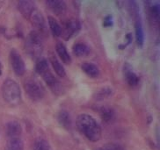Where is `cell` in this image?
<instances>
[{
  "mask_svg": "<svg viewBox=\"0 0 160 150\" xmlns=\"http://www.w3.org/2000/svg\"><path fill=\"white\" fill-rule=\"evenodd\" d=\"M76 125L78 129L84 135L92 142H96L101 138V127L95 120V119L89 114H80L77 118Z\"/></svg>",
  "mask_w": 160,
  "mask_h": 150,
  "instance_id": "6da1fadb",
  "label": "cell"
},
{
  "mask_svg": "<svg viewBox=\"0 0 160 150\" xmlns=\"http://www.w3.org/2000/svg\"><path fill=\"white\" fill-rule=\"evenodd\" d=\"M2 97L6 103L16 106L21 102V90L18 83L12 79H6L4 81L2 88Z\"/></svg>",
  "mask_w": 160,
  "mask_h": 150,
  "instance_id": "7a4b0ae2",
  "label": "cell"
},
{
  "mask_svg": "<svg viewBox=\"0 0 160 150\" xmlns=\"http://www.w3.org/2000/svg\"><path fill=\"white\" fill-rule=\"evenodd\" d=\"M25 49L33 58H40L43 51L42 35L37 31H32L25 42Z\"/></svg>",
  "mask_w": 160,
  "mask_h": 150,
  "instance_id": "3957f363",
  "label": "cell"
},
{
  "mask_svg": "<svg viewBox=\"0 0 160 150\" xmlns=\"http://www.w3.org/2000/svg\"><path fill=\"white\" fill-rule=\"evenodd\" d=\"M24 88L27 95L32 101H40L45 95V90L42 85L35 78H28L25 81Z\"/></svg>",
  "mask_w": 160,
  "mask_h": 150,
  "instance_id": "277c9868",
  "label": "cell"
},
{
  "mask_svg": "<svg viewBox=\"0 0 160 150\" xmlns=\"http://www.w3.org/2000/svg\"><path fill=\"white\" fill-rule=\"evenodd\" d=\"M10 63L12 68V70L17 75H23L26 71V65L23 58L15 49L11 50L10 53Z\"/></svg>",
  "mask_w": 160,
  "mask_h": 150,
  "instance_id": "5b68a950",
  "label": "cell"
},
{
  "mask_svg": "<svg viewBox=\"0 0 160 150\" xmlns=\"http://www.w3.org/2000/svg\"><path fill=\"white\" fill-rule=\"evenodd\" d=\"M42 76L44 82L47 84L53 93H55L56 95H62L64 93V88L62 87L61 83L57 80L55 75L52 74L51 71L49 70L47 72H45L43 75H42Z\"/></svg>",
  "mask_w": 160,
  "mask_h": 150,
  "instance_id": "8992f818",
  "label": "cell"
},
{
  "mask_svg": "<svg viewBox=\"0 0 160 150\" xmlns=\"http://www.w3.org/2000/svg\"><path fill=\"white\" fill-rule=\"evenodd\" d=\"M81 26L78 20L77 19H70L66 21L63 26V28H62L61 36L64 40L71 39L73 35H75L79 32Z\"/></svg>",
  "mask_w": 160,
  "mask_h": 150,
  "instance_id": "52a82bcc",
  "label": "cell"
},
{
  "mask_svg": "<svg viewBox=\"0 0 160 150\" xmlns=\"http://www.w3.org/2000/svg\"><path fill=\"white\" fill-rule=\"evenodd\" d=\"M35 3L30 0H21L18 3V9L19 12L26 19H29L33 12L35 10L34 8Z\"/></svg>",
  "mask_w": 160,
  "mask_h": 150,
  "instance_id": "ba28073f",
  "label": "cell"
},
{
  "mask_svg": "<svg viewBox=\"0 0 160 150\" xmlns=\"http://www.w3.org/2000/svg\"><path fill=\"white\" fill-rule=\"evenodd\" d=\"M29 19L31 20L32 24H33V26H34L39 31L42 32V31H45V30H46V28H47L46 20L44 19L42 13L40 11H38V10L36 9L34 10Z\"/></svg>",
  "mask_w": 160,
  "mask_h": 150,
  "instance_id": "9c48e42d",
  "label": "cell"
},
{
  "mask_svg": "<svg viewBox=\"0 0 160 150\" xmlns=\"http://www.w3.org/2000/svg\"><path fill=\"white\" fill-rule=\"evenodd\" d=\"M123 75L128 85L132 87L137 86L139 83V78L136 73H134L133 68L129 63H125L123 66Z\"/></svg>",
  "mask_w": 160,
  "mask_h": 150,
  "instance_id": "30bf717a",
  "label": "cell"
},
{
  "mask_svg": "<svg viewBox=\"0 0 160 150\" xmlns=\"http://www.w3.org/2000/svg\"><path fill=\"white\" fill-rule=\"evenodd\" d=\"M5 132L9 138H18L22 133V127L19 121L12 120L6 124Z\"/></svg>",
  "mask_w": 160,
  "mask_h": 150,
  "instance_id": "8fae6325",
  "label": "cell"
},
{
  "mask_svg": "<svg viewBox=\"0 0 160 150\" xmlns=\"http://www.w3.org/2000/svg\"><path fill=\"white\" fill-rule=\"evenodd\" d=\"M48 6L50 8L52 12L57 16L64 14L66 12V4L62 0H48L46 2Z\"/></svg>",
  "mask_w": 160,
  "mask_h": 150,
  "instance_id": "7c38bea8",
  "label": "cell"
},
{
  "mask_svg": "<svg viewBox=\"0 0 160 150\" xmlns=\"http://www.w3.org/2000/svg\"><path fill=\"white\" fill-rule=\"evenodd\" d=\"M57 121L66 130H71L72 127V120H71V115L66 111H60L58 113Z\"/></svg>",
  "mask_w": 160,
  "mask_h": 150,
  "instance_id": "4fadbf2b",
  "label": "cell"
},
{
  "mask_svg": "<svg viewBox=\"0 0 160 150\" xmlns=\"http://www.w3.org/2000/svg\"><path fill=\"white\" fill-rule=\"evenodd\" d=\"M56 50H57L58 56L60 57L62 61L65 64H70L71 62V57L70 54L68 53L66 47L63 45V43L57 42L56 46Z\"/></svg>",
  "mask_w": 160,
  "mask_h": 150,
  "instance_id": "5bb4252c",
  "label": "cell"
},
{
  "mask_svg": "<svg viewBox=\"0 0 160 150\" xmlns=\"http://www.w3.org/2000/svg\"><path fill=\"white\" fill-rule=\"evenodd\" d=\"M135 32H136V40H137V45L140 47H142L144 43V33L141 19L137 18L135 23Z\"/></svg>",
  "mask_w": 160,
  "mask_h": 150,
  "instance_id": "9a60e30c",
  "label": "cell"
},
{
  "mask_svg": "<svg viewBox=\"0 0 160 150\" xmlns=\"http://www.w3.org/2000/svg\"><path fill=\"white\" fill-rule=\"evenodd\" d=\"M82 70L90 77H98L99 75V70L98 66L92 62H85L81 65Z\"/></svg>",
  "mask_w": 160,
  "mask_h": 150,
  "instance_id": "2e32d148",
  "label": "cell"
},
{
  "mask_svg": "<svg viewBox=\"0 0 160 150\" xmlns=\"http://www.w3.org/2000/svg\"><path fill=\"white\" fill-rule=\"evenodd\" d=\"M99 115L102 120L106 123H109L113 120L115 117V113L112 108L108 107V106H102L99 109Z\"/></svg>",
  "mask_w": 160,
  "mask_h": 150,
  "instance_id": "e0dca14e",
  "label": "cell"
},
{
  "mask_svg": "<svg viewBox=\"0 0 160 150\" xmlns=\"http://www.w3.org/2000/svg\"><path fill=\"white\" fill-rule=\"evenodd\" d=\"M5 150H24L23 141L18 138H10L5 146Z\"/></svg>",
  "mask_w": 160,
  "mask_h": 150,
  "instance_id": "ac0fdd59",
  "label": "cell"
},
{
  "mask_svg": "<svg viewBox=\"0 0 160 150\" xmlns=\"http://www.w3.org/2000/svg\"><path fill=\"white\" fill-rule=\"evenodd\" d=\"M49 61H50L54 70H55V72L57 73V75H59V76H61V77H64L66 75L65 70H64L63 66L61 64V62L58 61V59H57V57L55 56H51L49 57Z\"/></svg>",
  "mask_w": 160,
  "mask_h": 150,
  "instance_id": "d6986e66",
  "label": "cell"
},
{
  "mask_svg": "<svg viewBox=\"0 0 160 150\" xmlns=\"http://www.w3.org/2000/svg\"><path fill=\"white\" fill-rule=\"evenodd\" d=\"M72 51H73V54L75 55L76 56L83 57L85 56H87L89 54L90 50L88 46L85 45V43L78 42L73 46Z\"/></svg>",
  "mask_w": 160,
  "mask_h": 150,
  "instance_id": "ffe728a7",
  "label": "cell"
},
{
  "mask_svg": "<svg viewBox=\"0 0 160 150\" xmlns=\"http://www.w3.org/2000/svg\"><path fill=\"white\" fill-rule=\"evenodd\" d=\"M48 26H49V28L51 30L52 33L57 37L61 36L62 27L60 26V24L57 22V19H55L53 17L49 16L48 18Z\"/></svg>",
  "mask_w": 160,
  "mask_h": 150,
  "instance_id": "44dd1931",
  "label": "cell"
},
{
  "mask_svg": "<svg viewBox=\"0 0 160 150\" xmlns=\"http://www.w3.org/2000/svg\"><path fill=\"white\" fill-rule=\"evenodd\" d=\"M48 70H49V68H48V63L47 60L45 58H42V57L38 58L37 61L35 63V71H36V73L42 75L45 72H47Z\"/></svg>",
  "mask_w": 160,
  "mask_h": 150,
  "instance_id": "7402d4cb",
  "label": "cell"
},
{
  "mask_svg": "<svg viewBox=\"0 0 160 150\" xmlns=\"http://www.w3.org/2000/svg\"><path fill=\"white\" fill-rule=\"evenodd\" d=\"M113 94V89L110 87H104L99 89L94 95V99L96 100H103L111 97Z\"/></svg>",
  "mask_w": 160,
  "mask_h": 150,
  "instance_id": "603a6c76",
  "label": "cell"
},
{
  "mask_svg": "<svg viewBox=\"0 0 160 150\" xmlns=\"http://www.w3.org/2000/svg\"><path fill=\"white\" fill-rule=\"evenodd\" d=\"M150 18L151 20H153V24H156L157 26L158 25L159 21V6L158 5H151L149 9Z\"/></svg>",
  "mask_w": 160,
  "mask_h": 150,
  "instance_id": "cb8c5ba5",
  "label": "cell"
},
{
  "mask_svg": "<svg viewBox=\"0 0 160 150\" xmlns=\"http://www.w3.org/2000/svg\"><path fill=\"white\" fill-rule=\"evenodd\" d=\"M33 150H50V146L46 140L40 138L34 142Z\"/></svg>",
  "mask_w": 160,
  "mask_h": 150,
  "instance_id": "d4e9b609",
  "label": "cell"
},
{
  "mask_svg": "<svg viewBox=\"0 0 160 150\" xmlns=\"http://www.w3.org/2000/svg\"><path fill=\"white\" fill-rule=\"evenodd\" d=\"M128 11L134 18H136V19L138 18L139 9H138V6H137V3L135 1H129L128 2Z\"/></svg>",
  "mask_w": 160,
  "mask_h": 150,
  "instance_id": "484cf974",
  "label": "cell"
},
{
  "mask_svg": "<svg viewBox=\"0 0 160 150\" xmlns=\"http://www.w3.org/2000/svg\"><path fill=\"white\" fill-rule=\"evenodd\" d=\"M104 150H126L122 146L116 143H109L103 147Z\"/></svg>",
  "mask_w": 160,
  "mask_h": 150,
  "instance_id": "4316f807",
  "label": "cell"
},
{
  "mask_svg": "<svg viewBox=\"0 0 160 150\" xmlns=\"http://www.w3.org/2000/svg\"><path fill=\"white\" fill-rule=\"evenodd\" d=\"M113 20H112V16L111 15H108L103 21V27H110L113 26Z\"/></svg>",
  "mask_w": 160,
  "mask_h": 150,
  "instance_id": "83f0119b",
  "label": "cell"
},
{
  "mask_svg": "<svg viewBox=\"0 0 160 150\" xmlns=\"http://www.w3.org/2000/svg\"><path fill=\"white\" fill-rule=\"evenodd\" d=\"M126 38H127V40H128V43H127V45H128V44H129V43L131 42V41H132V34H131V33H128L127 36H126Z\"/></svg>",
  "mask_w": 160,
  "mask_h": 150,
  "instance_id": "f1b7e54d",
  "label": "cell"
},
{
  "mask_svg": "<svg viewBox=\"0 0 160 150\" xmlns=\"http://www.w3.org/2000/svg\"><path fill=\"white\" fill-rule=\"evenodd\" d=\"M2 74V70H1V64H0V75Z\"/></svg>",
  "mask_w": 160,
  "mask_h": 150,
  "instance_id": "f546056e",
  "label": "cell"
}]
</instances>
